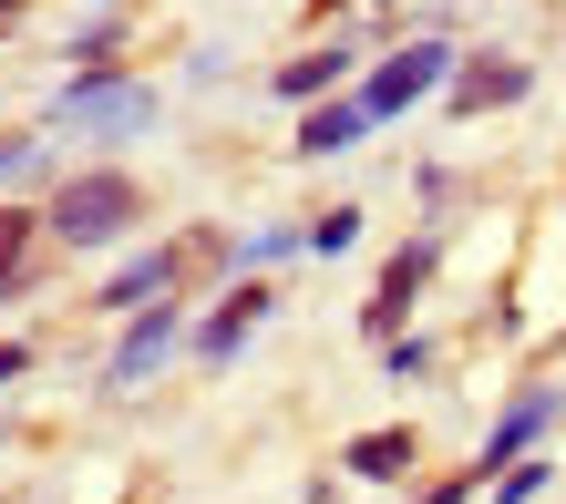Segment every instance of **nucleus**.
<instances>
[{
	"label": "nucleus",
	"instance_id": "1a4fd4ad",
	"mask_svg": "<svg viewBox=\"0 0 566 504\" xmlns=\"http://www.w3.org/2000/svg\"><path fill=\"white\" fill-rule=\"evenodd\" d=\"M350 474H412V432H360V443H350Z\"/></svg>",
	"mask_w": 566,
	"mask_h": 504
},
{
	"label": "nucleus",
	"instance_id": "6e6552de",
	"mask_svg": "<svg viewBox=\"0 0 566 504\" xmlns=\"http://www.w3.org/2000/svg\"><path fill=\"white\" fill-rule=\"evenodd\" d=\"M432 279V248H402V258H391L381 267V309H371V329H391V319H402V298Z\"/></svg>",
	"mask_w": 566,
	"mask_h": 504
},
{
	"label": "nucleus",
	"instance_id": "9b49d317",
	"mask_svg": "<svg viewBox=\"0 0 566 504\" xmlns=\"http://www.w3.org/2000/svg\"><path fill=\"white\" fill-rule=\"evenodd\" d=\"M546 412H556L546 391H536V401H515V412H505V432H494V443H484V463H474V474H494V463H515V453H525V432H536Z\"/></svg>",
	"mask_w": 566,
	"mask_h": 504
},
{
	"label": "nucleus",
	"instance_id": "ddd939ff",
	"mask_svg": "<svg viewBox=\"0 0 566 504\" xmlns=\"http://www.w3.org/2000/svg\"><path fill=\"white\" fill-rule=\"evenodd\" d=\"M21 258H31V217H0V288H21Z\"/></svg>",
	"mask_w": 566,
	"mask_h": 504
},
{
	"label": "nucleus",
	"instance_id": "4468645a",
	"mask_svg": "<svg viewBox=\"0 0 566 504\" xmlns=\"http://www.w3.org/2000/svg\"><path fill=\"white\" fill-rule=\"evenodd\" d=\"M350 238H360V217H350V207H329V217H319V227H310V238H298V248H319V258H340Z\"/></svg>",
	"mask_w": 566,
	"mask_h": 504
},
{
	"label": "nucleus",
	"instance_id": "dca6fc26",
	"mask_svg": "<svg viewBox=\"0 0 566 504\" xmlns=\"http://www.w3.org/2000/svg\"><path fill=\"white\" fill-rule=\"evenodd\" d=\"M474 484H484V474H463V484H432L422 504H463V494H474Z\"/></svg>",
	"mask_w": 566,
	"mask_h": 504
},
{
	"label": "nucleus",
	"instance_id": "39448f33",
	"mask_svg": "<svg viewBox=\"0 0 566 504\" xmlns=\"http://www.w3.org/2000/svg\"><path fill=\"white\" fill-rule=\"evenodd\" d=\"M165 350H176V309L155 298V309H145L135 329H124V350H114V381H145V371H155Z\"/></svg>",
	"mask_w": 566,
	"mask_h": 504
},
{
	"label": "nucleus",
	"instance_id": "20e7f679",
	"mask_svg": "<svg viewBox=\"0 0 566 504\" xmlns=\"http://www.w3.org/2000/svg\"><path fill=\"white\" fill-rule=\"evenodd\" d=\"M155 104H145V93H114L104 73H83L73 93H62V124H145Z\"/></svg>",
	"mask_w": 566,
	"mask_h": 504
},
{
	"label": "nucleus",
	"instance_id": "f257e3e1",
	"mask_svg": "<svg viewBox=\"0 0 566 504\" xmlns=\"http://www.w3.org/2000/svg\"><path fill=\"white\" fill-rule=\"evenodd\" d=\"M135 217H145L135 176H73V186L52 196V238H62V248H104V238H124Z\"/></svg>",
	"mask_w": 566,
	"mask_h": 504
},
{
	"label": "nucleus",
	"instance_id": "f3484780",
	"mask_svg": "<svg viewBox=\"0 0 566 504\" xmlns=\"http://www.w3.org/2000/svg\"><path fill=\"white\" fill-rule=\"evenodd\" d=\"M21 360H31L21 340H0V381H21Z\"/></svg>",
	"mask_w": 566,
	"mask_h": 504
},
{
	"label": "nucleus",
	"instance_id": "423d86ee",
	"mask_svg": "<svg viewBox=\"0 0 566 504\" xmlns=\"http://www.w3.org/2000/svg\"><path fill=\"white\" fill-rule=\"evenodd\" d=\"M176 248H155V258H135V267H124V279L104 288V309H145V298H165V288H176Z\"/></svg>",
	"mask_w": 566,
	"mask_h": 504
},
{
	"label": "nucleus",
	"instance_id": "f03ea898",
	"mask_svg": "<svg viewBox=\"0 0 566 504\" xmlns=\"http://www.w3.org/2000/svg\"><path fill=\"white\" fill-rule=\"evenodd\" d=\"M432 83H443V42H412V52H391L381 73H371V93H360V114H371V124H381V114H412Z\"/></svg>",
	"mask_w": 566,
	"mask_h": 504
},
{
	"label": "nucleus",
	"instance_id": "f8f14e48",
	"mask_svg": "<svg viewBox=\"0 0 566 504\" xmlns=\"http://www.w3.org/2000/svg\"><path fill=\"white\" fill-rule=\"evenodd\" d=\"M515 93H525V73H515V62H484V73H463V93H453V104L474 114V104H515Z\"/></svg>",
	"mask_w": 566,
	"mask_h": 504
},
{
	"label": "nucleus",
	"instance_id": "2eb2a0df",
	"mask_svg": "<svg viewBox=\"0 0 566 504\" xmlns=\"http://www.w3.org/2000/svg\"><path fill=\"white\" fill-rule=\"evenodd\" d=\"M21 165H31V145H21V134H0V176H21Z\"/></svg>",
	"mask_w": 566,
	"mask_h": 504
},
{
	"label": "nucleus",
	"instance_id": "9d476101",
	"mask_svg": "<svg viewBox=\"0 0 566 504\" xmlns=\"http://www.w3.org/2000/svg\"><path fill=\"white\" fill-rule=\"evenodd\" d=\"M340 73H350V52H298L289 73H279V93H289V104H310V93H329Z\"/></svg>",
	"mask_w": 566,
	"mask_h": 504
},
{
	"label": "nucleus",
	"instance_id": "0eeeda50",
	"mask_svg": "<svg viewBox=\"0 0 566 504\" xmlns=\"http://www.w3.org/2000/svg\"><path fill=\"white\" fill-rule=\"evenodd\" d=\"M360 134H371L360 104H319L310 124H298V155H340V145H360Z\"/></svg>",
	"mask_w": 566,
	"mask_h": 504
},
{
	"label": "nucleus",
	"instance_id": "7ed1b4c3",
	"mask_svg": "<svg viewBox=\"0 0 566 504\" xmlns=\"http://www.w3.org/2000/svg\"><path fill=\"white\" fill-rule=\"evenodd\" d=\"M258 319H269V288L248 279V288H227V298H217V319L196 329V350H207V360H227V350H238V340H248Z\"/></svg>",
	"mask_w": 566,
	"mask_h": 504
}]
</instances>
